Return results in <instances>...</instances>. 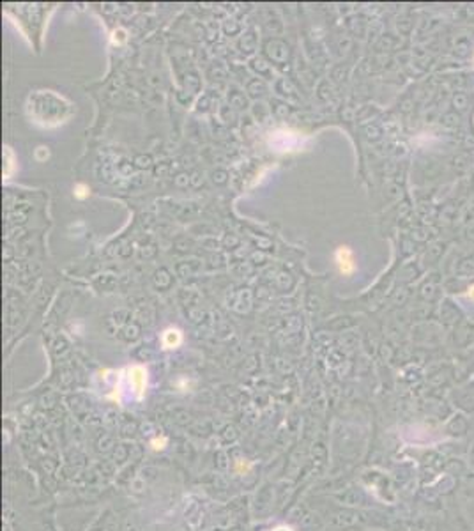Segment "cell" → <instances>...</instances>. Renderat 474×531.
Instances as JSON below:
<instances>
[{"label": "cell", "mask_w": 474, "mask_h": 531, "mask_svg": "<svg viewBox=\"0 0 474 531\" xmlns=\"http://www.w3.org/2000/svg\"><path fill=\"white\" fill-rule=\"evenodd\" d=\"M335 262H336V268L340 271L344 277H349L356 271V262H354V255H352L351 248L349 246H340L336 250L335 253Z\"/></svg>", "instance_id": "cell-1"}, {"label": "cell", "mask_w": 474, "mask_h": 531, "mask_svg": "<svg viewBox=\"0 0 474 531\" xmlns=\"http://www.w3.org/2000/svg\"><path fill=\"white\" fill-rule=\"evenodd\" d=\"M163 342L168 349L176 347V345L181 342V333L177 331V329H168V331H165V335H163Z\"/></svg>", "instance_id": "cell-2"}, {"label": "cell", "mask_w": 474, "mask_h": 531, "mask_svg": "<svg viewBox=\"0 0 474 531\" xmlns=\"http://www.w3.org/2000/svg\"><path fill=\"white\" fill-rule=\"evenodd\" d=\"M89 195V188L85 184H76L75 186V197L76 198H85Z\"/></svg>", "instance_id": "cell-3"}, {"label": "cell", "mask_w": 474, "mask_h": 531, "mask_svg": "<svg viewBox=\"0 0 474 531\" xmlns=\"http://www.w3.org/2000/svg\"><path fill=\"white\" fill-rule=\"evenodd\" d=\"M467 296H469V298H474V285H472V287H469V292H467Z\"/></svg>", "instance_id": "cell-4"}]
</instances>
